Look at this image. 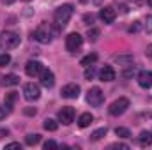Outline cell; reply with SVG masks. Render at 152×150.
Wrapping results in <instances>:
<instances>
[{
	"mask_svg": "<svg viewBox=\"0 0 152 150\" xmlns=\"http://www.w3.org/2000/svg\"><path fill=\"white\" fill-rule=\"evenodd\" d=\"M115 134L118 136V138H129L131 136V133H129V129H126V127H115Z\"/></svg>",
	"mask_w": 152,
	"mask_h": 150,
	"instance_id": "603a6c76",
	"label": "cell"
},
{
	"mask_svg": "<svg viewBox=\"0 0 152 150\" xmlns=\"http://www.w3.org/2000/svg\"><path fill=\"white\" fill-rule=\"evenodd\" d=\"M2 4H5V5H11V4H14V0H2Z\"/></svg>",
	"mask_w": 152,
	"mask_h": 150,
	"instance_id": "74e56055",
	"label": "cell"
},
{
	"mask_svg": "<svg viewBox=\"0 0 152 150\" xmlns=\"http://www.w3.org/2000/svg\"><path fill=\"white\" fill-rule=\"evenodd\" d=\"M14 101H16V92H11V94H7V97H5V108L11 111L12 110V104H14Z\"/></svg>",
	"mask_w": 152,
	"mask_h": 150,
	"instance_id": "7402d4cb",
	"label": "cell"
},
{
	"mask_svg": "<svg viewBox=\"0 0 152 150\" xmlns=\"http://www.w3.org/2000/svg\"><path fill=\"white\" fill-rule=\"evenodd\" d=\"M39 141H41V134H28V136L25 138V143H27L28 147H34V145H37Z\"/></svg>",
	"mask_w": 152,
	"mask_h": 150,
	"instance_id": "44dd1931",
	"label": "cell"
},
{
	"mask_svg": "<svg viewBox=\"0 0 152 150\" xmlns=\"http://www.w3.org/2000/svg\"><path fill=\"white\" fill-rule=\"evenodd\" d=\"M87 103H88L90 106H94V108L101 106V104L104 103V94H103V90H101L99 87H92V88L88 90V94H87Z\"/></svg>",
	"mask_w": 152,
	"mask_h": 150,
	"instance_id": "5b68a950",
	"label": "cell"
},
{
	"mask_svg": "<svg viewBox=\"0 0 152 150\" xmlns=\"http://www.w3.org/2000/svg\"><path fill=\"white\" fill-rule=\"evenodd\" d=\"M115 16H117V12H115L113 7H103V9L99 11V18H101V21H104L106 25L113 23Z\"/></svg>",
	"mask_w": 152,
	"mask_h": 150,
	"instance_id": "8fae6325",
	"label": "cell"
},
{
	"mask_svg": "<svg viewBox=\"0 0 152 150\" xmlns=\"http://www.w3.org/2000/svg\"><path fill=\"white\" fill-rule=\"evenodd\" d=\"M147 4H149V5L152 7V0H147Z\"/></svg>",
	"mask_w": 152,
	"mask_h": 150,
	"instance_id": "f35d334b",
	"label": "cell"
},
{
	"mask_svg": "<svg viewBox=\"0 0 152 150\" xmlns=\"http://www.w3.org/2000/svg\"><path fill=\"white\" fill-rule=\"evenodd\" d=\"M145 55H147V57H152V44L149 46V48H147V51H145Z\"/></svg>",
	"mask_w": 152,
	"mask_h": 150,
	"instance_id": "8d00e7d4",
	"label": "cell"
},
{
	"mask_svg": "<svg viewBox=\"0 0 152 150\" xmlns=\"http://www.w3.org/2000/svg\"><path fill=\"white\" fill-rule=\"evenodd\" d=\"M32 37L36 39V41H39L41 44H48V42L51 41V30H50V25H48V23H41L37 28L34 30Z\"/></svg>",
	"mask_w": 152,
	"mask_h": 150,
	"instance_id": "3957f363",
	"label": "cell"
},
{
	"mask_svg": "<svg viewBox=\"0 0 152 150\" xmlns=\"http://www.w3.org/2000/svg\"><path fill=\"white\" fill-rule=\"evenodd\" d=\"M57 147H58V145H57L53 140H50V141H46V143H44V149H46V150H48V149H57Z\"/></svg>",
	"mask_w": 152,
	"mask_h": 150,
	"instance_id": "1f68e13d",
	"label": "cell"
},
{
	"mask_svg": "<svg viewBox=\"0 0 152 150\" xmlns=\"http://www.w3.org/2000/svg\"><path fill=\"white\" fill-rule=\"evenodd\" d=\"M99 36H101L99 28H88V32H87V37L90 39V41H97Z\"/></svg>",
	"mask_w": 152,
	"mask_h": 150,
	"instance_id": "cb8c5ba5",
	"label": "cell"
},
{
	"mask_svg": "<svg viewBox=\"0 0 152 150\" xmlns=\"http://www.w3.org/2000/svg\"><path fill=\"white\" fill-rule=\"evenodd\" d=\"M115 69L112 66H104L101 71H99V79L101 81H113L115 79Z\"/></svg>",
	"mask_w": 152,
	"mask_h": 150,
	"instance_id": "5bb4252c",
	"label": "cell"
},
{
	"mask_svg": "<svg viewBox=\"0 0 152 150\" xmlns=\"http://www.w3.org/2000/svg\"><path fill=\"white\" fill-rule=\"evenodd\" d=\"M23 2H30V0H23Z\"/></svg>",
	"mask_w": 152,
	"mask_h": 150,
	"instance_id": "ab89813d",
	"label": "cell"
},
{
	"mask_svg": "<svg viewBox=\"0 0 152 150\" xmlns=\"http://www.w3.org/2000/svg\"><path fill=\"white\" fill-rule=\"evenodd\" d=\"M115 62H118V64H131V62H133V57H131V55H126V57H115Z\"/></svg>",
	"mask_w": 152,
	"mask_h": 150,
	"instance_id": "484cf974",
	"label": "cell"
},
{
	"mask_svg": "<svg viewBox=\"0 0 152 150\" xmlns=\"http://www.w3.org/2000/svg\"><path fill=\"white\" fill-rule=\"evenodd\" d=\"M41 85L42 87H46V88H51L53 85H55V76H53V73L50 71V69H44L42 67V71H41Z\"/></svg>",
	"mask_w": 152,
	"mask_h": 150,
	"instance_id": "7c38bea8",
	"label": "cell"
},
{
	"mask_svg": "<svg viewBox=\"0 0 152 150\" xmlns=\"http://www.w3.org/2000/svg\"><path fill=\"white\" fill-rule=\"evenodd\" d=\"M127 30H129L131 34H134V32H140V30H142V23H140V21H134V23H133V25H131Z\"/></svg>",
	"mask_w": 152,
	"mask_h": 150,
	"instance_id": "4316f807",
	"label": "cell"
},
{
	"mask_svg": "<svg viewBox=\"0 0 152 150\" xmlns=\"http://www.w3.org/2000/svg\"><path fill=\"white\" fill-rule=\"evenodd\" d=\"M110 149H120V150H127L129 147H127L126 143H113V145H110Z\"/></svg>",
	"mask_w": 152,
	"mask_h": 150,
	"instance_id": "4dcf8cb0",
	"label": "cell"
},
{
	"mask_svg": "<svg viewBox=\"0 0 152 150\" xmlns=\"http://www.w3.org/2000/svg\"><path fill=\"white\" fill-rule=\"evenodd\" d=\"M23 95H25L27 101H37L39 97H41V88H39V85H36V83H27V85L23 87Z\"/></svg>",
	"mask_w": 152,
	"mask_h": 150,
	"instance_id": "52a82bcc",
	"label": "cell"
},
{
	"mask_svg": "<svg viewBox=\"0 0 152 150\" xmlns=\"http://www.w3.org/2000/svg\"><path fill=\"white\" fill-rule=\"evenodd\" d=\"M138 145H140V147H151L152 145V133L142 131L140 136H138Z\"/></svg>",
	"mask_w": 152,
	"mask_h": 150,
	"instance_id": "9a60e30c",
	"label": "cell"
},
{
	"mask_svg": "<svg viewBox=\"0 0 152 150\" xmlns=\"http://www.w3.org/2000/svg\"><path fill=\"white\" fill-rule=\"evenodd\" d=\"M11 62V55L9 53H0V67H5Z\"/></svg>",
	"mask_w": 152,
	"mask_h": 150,
	"instance_id": "d4e9b609",
	"label": "cell"
},
{
	"mask_svg": "<svg viewBox=\"0 0 152 150\" xmlns=\"http://www.w3.org/2000/svg\"><path fill=\"white\" fill-rule=\"evenodd\" d=\"M73 120H75V110H73V108L66 106V108H62V110L58 111V122H62L64 125L73 124Z\"/></svg>",
	"mask_w": 152,
	"mask_h": 150,
	"instance_id": "9c48e42d",
	"label": "cell"
},
{
	"mask_svg": "<svg viewBox=\"0 0 152 150\" xmlns=\"http://www.w3.org/2000/svg\"><path fill=\"white\" fill-rule=\"evenodd\" d=\"M94 18H96L94 14H88V12H87V14L83 16V21H85V25H92V23H94Z\"/></svg>",
	"mask_w": 152,
	"mask_h": 150,
	"instance_id": "f1b7e54d",
	"label": "cell"
},
{
	"mask_svg": "<svg viewBox=\"0 0 152 150\" xmlns=\"http://www.w3.org/2000/svg\"><path fill=\"white\" fill-rule=\"evenodd\" d=\"M96 60H97V55L96 53H90V55H87V57H83L81 58V66H85V67H88V66H92V64H96Z\"/></svg>",
	"mask_w": 152,
	"mask_h": 150,
	"instance_id": "ac0fdd59",
	"label": "cell"
},
{
	"mask_svg": "<svg viewBox=\"0 0 152 150\" xmlns=\"http://www.w3.org/2000/svg\"><path fill=\"white\" fill-rule=\"evenodd\" d=\"M94 74H96L94 67H92V66H88V67H87V71H85V79H92V78H94Z\"/></svg>",
	"mask_w": 152,
	"mask_h": 150,
	"instance_id": "83f0119b",
	"label": "cell"
},
{
	"mask_svg": "<svg viewBox=\"0 0 152 150\" xmlns=\"http://www.w3.org/2000/svg\"><path fill=\"white\" fill-rule=\"evenodd\" d=\"M127 108H129V99L127 97H118V99H115L113 103L110 104L108 111H110V115H113V117H118V115L127 111Z\"/></svg>",
	"mask_w": 152,
	"mask_h": 150,
	"instance_id": "277c9868",
	"label": "cell"
},
{
	"mask_svg": "<svg viewBox=\"0 0 152 150\" xmlns=\"http://www.w3.org/2000/svg\"><path fill=\"white\" fill-rule=\"evenodd\" d=\"M81 44H83V37H81L78 32H73V34H69V36L66 37V50H67L69 53H76V51L81 48Z\"/></svg>",
	"mask_w": 152,
	"mask_h": 150,
	"instance_id": "8992f818",
	"label": "cell"
},
{
	"mask_svg": "<svg viewBox=\"0 0 152 150\" xmlns=\"http://www.w3.org/2000/svg\"><path fill=\"white\" fill-rule=\"evenodd\" d=\"M92 120H94L92 113H81L80 118H78V125H80L81 129H85V127H88V125L92 124Z\"/></svg>",
	"mask_w": 152,
	"mask_h": 150,
	"instance_id": "2e32d148",
	"label": "cell"
},
{
	"mask_svg": "<svg viewBox=\"0 0 152 150\" xmlns=\"http://www.w3.org/2000/svg\"><path fill=\"white\" fill-rule=\"evenodd\" d=\"M62 97H66V99H78V95H80V85H76V83H67V85H64L62 87Z\"/></svg>",
	"mask_w": 152,
	"mask_h": 150,
	"instance_id": "ba28073f",
	"label": "cell"
},
{
	"mask_svg": "<svg viewBox=\"0 0 152 150\" xmlns=\"http://www.w3.org/2000/svg\"><path fill=\"white\" fill-rule=\"evenodd\" d=\"M0 44L5 48V50H12L16 46H20V36L16 32H11V30H5L0 34Z\"/></svg>",
	"mask_w": 152,
	"mask_h": 150,
	"instance_id": "7a4b0ae2",
	"label": "cell"
},
{
	"mask_svg": "<svg viewBox=\"0 0 152 150\" xmlns=\"http://www.w3.org/2000/svg\"><path fill=\"white\" fill-rule=\"evenodd\" d=\"M103 136H106V127H101V129H96L92 134H90V140L92 141H99Z\"/></svg>",
	"mask_w": 152,
	"mask_h": 150,
	"instance_id": "ffe728a7",
	"label": "cell"
},
{
	"mask_svg": "<svg viewBox=\"0 0 152 150\" xmlns=\"http://www.w3.org/2000/svg\"><path fill=\"white\" fill-rule=\"evenodd\" d=\"M25 115H36V110H32V108H27V110H25Z\"/></svg>",
	"mask_w": 152,
	"mask_h": 150,
	"instance_id": "d590c367",
	"label": "cell"
},
{
	"mask_svg": "<svg viewBox=\"0 0 152 150\" xmlns=\"http://www.w3.org/2000/svg\"><path fill=\"white\" fill-rule=\"evenodd\" d=\"M7 115H9V110H7L5 106H4V108H0V120H4Z\"/></svg>",
	"mask_w": 152,
	"mask_h": 150,
	"instance_id": "d6a6232c",
	"label": "cell"
},
{
	"mask_svg": "<svg viewBox=\"0 0 152 150\" xmlns=\"http://www.w3.org/2000/svg\"><path fill=\"white\" fill-rule=\"evenodd\" d=\"M7 134H9V129H0V138H4Z\"/></svg>",
	"mask_w": 152,
	"mask_h": 150,
	"instance_id": "e575fe53",
	"label": "cell"
},
{
	"mask_svg": "<svg viewBox=\"0 0 152 150\" xmlns=\"http://www.w3.org/2000/svg\"><path fill=\"white\" fill-rule=\"evenodd\" d=\"M41 71H42V64L37 62V60H28L27 66H25V73H27V76H30V78L39 76Z\"/></svg>",
	"mask_w": 152,
	"mask_h": 150,
	"instance_id": "30bf717a",
	"label": "cell"
},
{
	"mask_svg": "<svg viewBox=\"0 0 152 150\" xmlns=\"http://www.w3.org/2000/svg\"><path fill=\"white\" fill-rule=\"evenodd\" d=\"M42 127H44L46 131H51V133H53V131H57V129H58V124H57L53 118H46V120H44V124H42Z\"/></svg>",
	"mask_w": 152,
	"mask_h": 150,
	"instance_id": "d6986e66",
	"label": "cell"
},
{
	"mask_svg": "<svg viewBox=\"0 0 152 150\" xmlns=\"http://www.w3.org/2000/svg\"><path fill=\"white\" fill-rule=\"evenodd\" d=\"M145 32L147 34H152V16H149L147 21H145Z\"/></svg>",
	"mask_w": 152,
	"mask_h": 150,
	"instance_id": "f546056e",
	"label": "cell"
},
{
	"mask_svg": "<svg viewBox=\"0 0 152 150\" xmlns=\"http://www.w3.org/2000/svg\"><path fill=\"white\" fill-rule=\"evenodd\" d=\"M2 83H4L5 87H14V85H18V83H20V78H18L16 74H5Z\"/></svg>",
	"mask_w": 152,
	"mask_h": 150,
	"instance_id": "e0dca14e",
	"label": "cell"
},
{
	"mask_svg": "<svg viewBox=\"0 0 152 150\" xmlns=\"http://www.w3.org/2000/svg\"><path fill=\"white\" fill-rule=\"evenodd\" d=\"M138 85L142 88H151L152 87V71H142L138 74Z\"/></svg>",
	"mask_w": 152,
	"mask_h": 150,
	"instance_id": "4fadbf2b",
	"label": "cell"
},
{
	"mask_svg": "<svg viewBox=\"0 0 152 150\" xmlns=\"http://www.w3.org/2000/svg\"><path fill=\"white\" fill-rule=\"evenodd\" d=\"M73 12H75V5H73V4H62V5H58V7L55 9V12H53L55 25H57L58 28H64V27L69 23Z\"/></svg>",
	"mask_w": 152,
	"mask_h": 150,
	"instance_id": "6da1fadb",
	"label": "cell"
},
{
	"mask_svg": "<svg viewBox=\"0 0 152 150\" xmlns=\"http://www.w3.org/2000/svg\"><path fill=\"white\" fill-rule=\"evenodd\" d=\"M5 149H21V145H20V143H16V141H12V143L5 145Z\"/></svg>",
	"mask_w": 152,
	"mask_h": 150,
	"instance_id": "836d02e7",
	"label": "cell"
}]
</instances>
